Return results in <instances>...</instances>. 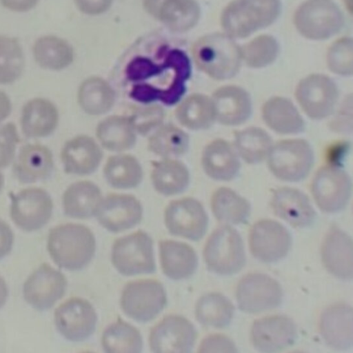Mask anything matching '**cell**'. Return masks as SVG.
<instances>
[{
	"label": "cell",
	"mask_w": 353,
	"mask_h": 353,
	"mask_svg": "<svg viewBox=\"0 0 353 353\" xmlns=\"http://www.w3.org/2000/svg\"><path fill=\"white\" fill-rule=\"evenodd\" d=\"M189 56L179 40L154 34L139 40L126 55L124 75L130 96L142 103H178L191 75Z\"/></svg>",
	"instance_id": "obj_1"
},
{
	"label": "cell",
	"mask_w": 353,
	"mask_h": 353,
	"mask_svg": "<svg viewBox=\"0 0 353 353\" xmlns=\"http://www.w3.org/2000/svg\"><path fill=\"white\" fill-rule=\"evenodd\" d=\"M47 249L59 267L77 271L85 268L93 259L97 241L94 233L86 225L68 223L50 230Z\"/></svg>",
	"instance_id": "obj_2"
},
{
	"label": "cell",
	"mask_w": 353,
	"mask_h": 353,
	"mask_svg": "<svg viewBox=\"0 0 353 353\" xmlns=\"http://www.w3.org/2000/svg\"><path fill=\"white\" fill-rule=\"evenodd\" d=\"M192 54L197 67L216 80L235 76L241 67V48L228 34L215 33L199 39Z\"/></svg>",
	"instance_id": "obj_3"
},
{
	"label": "cell",
	"mask_w": 353,
	"mask_h": 353,
	"mask_svg": "<svg viewBox=\"0 0 353 353\" xmlns=\"http://www.w3.org/2000/svg\"><path fill=\"white\" fill-rule=\"evenodd\" d=\"M279 12V0H234L224 9L221 24L230 37H246L270 25Z\"/></svg>",
	"instance_id": "obj_4"
},
{
	"label": "cell",
	"mask_w": 353,
	"mask_h": 353,
	"mask_svg": "<svg viewBox=\"0 0 353 353\" xmlns=\"http://www.w3.org/2000/svg\"><path fill=\"white\" fill-rule=\"evenodd\" d=\"M110 259L117 271L125 276L153 274L157 270L153 239L142 230L116 239Z\"/></svg>",
	"instance_id": "obj_5"
},
{
	"label": "cell",
	"mask_w": 353,
	"mask_h": 353,
	"mask_svg": "<svg viewBox=\"0 0 353 353\" xmlns=\"http://www.w3.org/2000/svg\"><path fill=\"white\" fill-rule=\"evenodd\" d=\"M167 303L164 285L154 279L129 281L123 286L119 300L124 314L138 323L154 320L164 310Z\"/></svg>",
	"instance_id": "obj_6"
},
{
	"label": "cell",
	"mask_w": 353,
	"mask_h": 353,
	"mask_svg": "<svg viewBox=\"0 0 353 353\" xmlns=\"http://www.w3.org/2000/svg\"><path fill=\"white\" fill-rule=\"evenodd\" d=\"M203 256L207 268L220 275H232L245 264V253L239 232L230 225L215 229L208 238Z\"/></svg>",
	"instance_id": "obj_7"
},
{
	"label": "cell",
	"mask_w": 353,
	"mask_h": 353,
	"mask_svg": "<svg viewBox=\"0 0 353 353\" xmlns=\"http://www.w3.org/2000/svg\"><path fill=\"white\" fill-rule=\"evenodd\" d=\"M267 160L270 172L277 179L298 182L310 174L314 165V155L305 140L287 139L273 144Z\"/></svg>",
	"instance_id": "obj_8"
},
{
	"label": "cell",
	"mask_w": 353,
	"mask_h": 353,
	"mask_svg": "<svg viewBox=\"0 0 353 353\" xmlns=\"http://www.w3.org/2000/svg\"><path fill=\"white\" fill-rule=\"evenodd\" d=\"M311 192L317 206L327 213L343 210L352 194V181L349 174L336 165L319 168L313 177Z\"/></svg>",
	"instance_id": "obj_9"
},
{
	"label": "cell",
	"mask_w": 353,
	"mask_h": 353,
	"mask_svg": "<svg viewBox=\"0 0 353 353\" xmlns=\"http://www.w3.org/2000/svg\"><path fill=\"white\" fill-rule=\"evenodd\" d=\"M299 32L312 39H324L335 34L343 26V17L331 0H308L294 15Z\"/></svg>",
	"instance_id": "obj_10"
},
{
	"label": "cell",
	"mask_w": 353,
	"mask_h": 353,
	"mask_svg": "<svg viewBox=\"0 0 353 353\" xmlns=\"http://www.w3.org/2000/svg\"><path fill=\"white\" fill-rule=\"evenodd\" d=\"M197 339L193 323L180 314L165 316L150 330L148 344L155 353H188Z\"/></svg>",
	"instance_id": "obj_11"
},
{
	"label": "cell",
	"mask_w": 353,
	"mask_h": 353,
	"mask_svg": "<svg viewBox=\"0 0 353 353\" xmlns=\"http://www.w3.org/2000/svg\"><path fill=\"white\" fill-rule=\"evenodd\" d=\"M163 219L171 235L192 241L201 240L208 226V216L204 207L192 197L170 201L165 208Z\"/></svg>",
	"instance_id": "obj_12"
},
{
	"label": "cell",
	"mask_w": 353,
	"mask_h": 353,
	"mask_svg": "<svg viewBox=\"0 0 353 353\" xmlns=\"http://www.w3.org/2000/svg\"><path fill=\"white\" fill-rule=\"evenodd\" d=\"M54 320L57 330L65 339L72 342H82L94 334L97 314L89 301L74 296L57 307Z\"/></svg>",
	"instance_id": "obj_13"
},
{
	"label": "cell",
	"mask_w": 353,
	"mask_h": 353,
	"mask_svg": "<svg viewBox=\"0 0 353 353\" xmlns=\"http://www.w3.org/2000/svg\"><path fill=\"white\" fill-rule=\"evenodd\" d=\"M236 299L241 310L256 314L279 306L283 299V290L280 284L271 276L251 273L238 283Z\"/></svg>",
	"instance_id": "obj_14"
},
{
	"label": "cell",
	"mask_w": 353,
	"mask_h": 353,
	"mask_svg": "<svg viewBox=\"0 0 353 353\" xmlns=\"http://www.w3.org/2000/svg\"><path fill=\"white\" fill-rule=\"evenodd\" d=\"M335 82L321 74L309 75L298 83L295 96L305 114L319 120L329 117L334 110L339 99Z\"/></svg>",
	"instance_id": "obj_15"
},
{
	"label": "cell",
	"mask_w": 353,
	"mask_h": 353,
	"mask_svg": "<svg viewBox=\"0 0 353 353\" xmlns=\"http://www.w3.org/2000/svg\"><path fill=\"white\" fill-rule=\"evenodd\" d=\"M52 210V200L43 189L27 188L11 196V219L24 231H35L43 227L50 219Z\"/></svg>",
	"instance_id": "obj_16"
},
{
	"label": "cell",
	"mask_w": 353,
	"mask_h": 353,
	"mask_svg": "<svg viewBox=\"0 0 353 353\" xmlns=\"http://www.w3.org/2000/svg\"><path fill=\"white\" fill-rule=\"evenodd\" d=\"M292 245L288 230L272 219L256 222L249 233L250 250L254 258L263 263L277 262L286 256Z\"/></svg>",
	"instance_id": "obj_17"
},
{
	"label": "cell",
	"mask_w": 353,
	"mask_h": 353,
	"mask_svg": "<svg viewBox=\"0 0 353 353\" xmlns=\"http://www.w3.org/2000/svg\"><path fill=\"white\" fill-rule=\"evenodd\" d=\"M143 212V206L134 196L113 193L102 197L94 216L108 232L119 233L139 225Z\"/></svg>",
	"instance_id": "obj_18"
},
{
	"label": "cell",
	"mask_w": 353,
	"mask_h": 353,
	"mask_svg": "<svg viewBox=\"0 0 353 353\" xmlns=\"http://www.w3.org/2000/svg\"><path fill=\"white\" fill-rule=\"evenodd\" d=\"M67 285V279L61 271L43 263L25 281L23 297L34 309L46 310L64 296Z\"/></svg>",
	"instance_id": "obj_19"
},
{
	"label": "cell",
	"mask_w": 353,
	"mask_h": 353,
	"mask_svg": "<svg viewBox=\"0 0 353 353\" xmlns=\"http://www.w3.org/2000/svg\"><path fill=\"white\" fill-rule=\"evenodd\" d=\"M297 337L293 321L284 315L266 316L255 321L250 330V341L259 352H276L291 346Z\"/></svg>",
	"instance_id": "obj_20"
},
{
	"label": "cell",
	"mask_w": 353,
	"mask_h": 353,
	"mask_svg": "<svg viewBox=\"0 0 353 353\" xmlns=\"http://www.w3.org/2000/svg\"><path fill=\"white\" fill-rule=\"evenodd\" d=\"M270 205L277 216L294 228L310 226L316 219V212L307 195L295 188L283 187L275 190Z\"/></svg>",
	"instance_id": "obj_21"
},
{
	"label": "cell",
	"mask_w": 353,
	"mask_h": 353,
	"mask_svg": "<svg viewBox=\"0 0 353 353\" xmlns=\"http://www.w3.org/2000/svg\"><path fill=\"white\" fill-rule=\"evenodd\" d=\"M353 311L350 305L337 303L327 307L321 314L320 333L325 342L335 350L350 348L353 343Z\"/></svg>",
	"instance_id": "obj_22"
},
{
	"label": "cell",
	"mask_w": 353,
	"mask_h": 353,
	"mask_svg": "<svg viewBox=\"0 0 353 353\" xmlns=\"http://www.w3.org/2000/svg\"><path fill=\"white\" fill-rule=\"evenodd\" d=\"M102 158L101 148L87 135H79L68 140L61 153L65 172L79 176L93 173L99 166Z\"/></svg>",
	"instance_id": "obj_23"
},
{
	"label": "cell",
	"mask_w": 353,
	"mask_h": 353,
	"mask_svg": "<svg viewBox=\"0 0 353 353\" xmlns=\"http://www.w3.org/2000/svg\"><path fill=\"white\" fill-rule=\"evenodd\" d=\"M215 119L219 123L235 126L245 122L252 113V101L248 92L236 85L216 89L211 97Z\"/></svg>",
	"instance_id": "obj_24"
},
{
	"label": "cell",
	"mask_w": 353,
	"mask_h": 353,
	"mask_svg": "<svg viewBox=\"0 0 353 353\" xmlns=\"http://www.w3.org/2000/svg\"><path fill=\"white\" fill-rule=\"evenodd\" d=\"M160 265L163 274L171 280L189 279L198 267V256L189 244L172 239L159 241Z\"/></svg>",
	"instance_id": "obj_25"
},
{
	"label": "cell",
	"mask_w": 353,
	"mask_h": 353,
	"mask_svg": "<svg viewBox=\"0 0 353 353\" xmlns=\"http://www.w3.org/2000/svg\"><path fill=\"white\" fill-rule=\"evenodd\" d=\"M352 240L345 232L332 228L327 234L321 247L322 261L333 276L343 280L353 276Z\"/></svg>",
	"instance_id": "obj_26"
},
{
	"label": "cell",
	"mask_w": 353,
	"mask_h": 353,
	"mask_svg": "<svg viewBox=\"0 0 353 353\" xmlns=\"http://www.w3.org/2000/svg\"><path fill=\"white\" fill-rule=\"evenodd\" d=\"M147 11L175 31H185L197 23L200 10L194 0H143Z\"/></svg>",
	"instance_id": "obj_27"
},
{
	"label": "cell",
	"mask_w": 353,
	"mask_h": 353,
	"mask_svg": "<svg viewBox=\"0 0 353 353\" xmlns=\"http://www.w3.org/2000/svg\"><path fill=\"white\" fill-rule=\"evenodd\" d=\"M201 165L209 177L220 181L234 179L241 168L239 155L234 148L221 139L211 141L204 148Z\"/></svg>",
	"instance_id": "obj_28"
},
{
	"label": "cell",
	"mask_w": 353,
	"mask_h": 353,
	"mask_svg": "<svg viewBox=\"0 0 353 353\" xmlns=\"http://www.w3.org/2000/svg\"><path fill=\"white\" fill-rule=\"evenodd\" d=\"M54 168L51 151L40 144H26L18 154L14 173L23 183H31L48 179Z\"/></svg>",
	"instance_id": "obj_29"
},
{
	"label": "cell",
	"mask_w": 353,
	"mask_h": 353,
	"mask_svg": "<svg viewBox=\"0 0 353 353\" xmlns=\"http://www.w3.org/2000/svg\"><path fill=\"white\" fill-rule=\"evenodd\" d=\"M59 122L56 106L43 98H34L23 108L21 125L23 134L30 138L45 137L51 134Z\"/></svg>",
	"instance_id": "obj_30"
},
{
	"label": "cell",
	"mask_w": 353,
	"mask_h": 353,
	"mask_svg": "<svg viewBox=\"0 0 353 353\" xmlns=\"http://www.w3.org/2000/svg\"><path fill=\"white\" fill-rule=\"evenodd\" d=\"M262 117L265 124L278 134H299L305 129V121L296 106L283 97L267 100L262 107Z\"/></svg>",
	"instance_id": "obj_31"
},
{
	"label": "cell",
	"mask_w": 353,
	"mask_h": 353,
	"mask_svg": "<svg viewBox=\"0 0 353 353\" xmlns=\"http://www.w3.org/2000/svg\"><path fill=\"white\" fill-rule=\"evenodd\" d=\"M102 197L101 190L93 182H75L69 185L63 194V212L70 218L90 219L94 216Z\"/></svg>",
	"instance_id": "obj_32"
},
{
	"label": "cell",
	"mask_w": 353,
	"mask_h": 353,
	"mask_svg": "<svg viewBox=\"0 0 353 353\" xmlns=\"http://www.w3.org/2000/svg\"><path fill=\"white\" fill-rule=\"evenodd\" d=\"M96 135L105 149L121 152L134 147L137 133L126 116L112 115L102 120L96 128Z\"/></svg>",
	"instance_id": "obj_33"
},
{
	"label": "cell",
	"mask_w": 353,
	"mask_h": 353,
	"mask_svg": "<svg viewBox=\"0 0 353 353\" xmlns=\"http://www.w3.org/2000/svg\"><path fill=\"white\" fill-rule=\"evenodd\" d=\"M175 117L181 125L192 130L208 129L216 121L211 98L199 93L181 101L175 110Z\"/></svg>",
	"instance_id": "obj_34"
},
{
	"label": "cell",
	"mask_w": 353,
	"mask_h": 353,
	"mask_svg": "<svg viewBox=\"0 0 353 353\" xmlns=\"http://www.w3.org/2000/svg\"><path fill=\"white\" fill-rule=\"evenodd\" d=\"M151 180L157 192L169 196L180 194L187 188L190 174L182 162L174 159H163L153 164Z\"/></svg>",
	"instance_id": "obj_35"
},
{
	"label": "cell",
	"mask_w": 353,
	"mask_h": 353,
	"mask_svg": "<svg viewBox=\"0 0 353 353\" xmlns=\"http://www.w3.org/2000/svg\"><path fill=\"white\" fill-rule=\"evenodd\" d=\"M101 344L107 353H139L143 350V341L136 327L118 316L103 330Z\"/></svg>",
	"instance_id": "obj_36"
},
{
	"label": "cell",
	"mask_w": 353,
	"mask_h": 353,
	"mask_svg": "<svg viewBox=\"0 0 353 353\" xmlns=\"http://www.w3.org/2000/svg\"><path fill=\"white\" fill-rule=\"evenodd\" d=\"M81 108L90 115H101L109 112L115 102V92L104 79L91 77L84 80L77 92Z\"/></svg>",
	"instance_id": "obj_37"
},
{
	"label": "cell",
	"mask_w": 353,
	"mask_h": 353,
	"mask_svg": "<svg viewBox=\"0 0 353 353\" xmlns=\"http://www.w3.org/2000/svg\"><path fill=\"white\" fill-rule=\"evenodd\" d=\"M210 205L214 217L223 223H245L251 212L250 204L247 199L225 187L219 188L214 192Z\"/></svg>",
	"instance_id": "obj_38"
},
{
	"label": "cell",
	"mask_w": 353,
	"mask_h": 353,
	"mask_svg": "<svg viewBox=\"0 0 353 353\" xmlns=\"http://www.w3.org/2000/svg\"><path fill=\"white\" fill-rule=\"evenodd\" d=\"M234 314L233 304L227 297L218 292L202 295L195 304V318L205 327H225L230 323Z\"/></svg>",
	"instance_id": "obj_39"
},
{
	"label": "cell",
	"mask_w": 353,
	"mask_h": 353,
	"mask_svg": "<svg viewBox=\"0 0 353 353\" xmlns=\"http://www.w3.org/2000/svg\"><path fill=\"white\" fill-rule=\"evenodd\" d=\"M107 183L117 189H130L138 186L143 179V170L138 160L127 154L110 157L103 169Z\"/></svg>",
	"instance_id": "obj_40"
},
{
	"label": "cell",
	"mask_w": 353,
	"mask_h": 353,
	"mask_svg": "<svg viewBox=\"0 0 353 353\" xmlns=\"http://www.w3.org/2000/svg\"><path fill=\"white\" fill-rule=\"evenodd\" d=\"M33 56L42 68L59 70L68 67L73 61V50L65 40L52 35L39 38L33 46Z\"/></svg>",
	"instance_id": "obj_41"
},
{
	"label": "cell",
	"mask_w": 353,
	"mask_h": 353,
	"mask_svg": "<svg viewBox=\"0 0 353 353\" xmlns=\"http://www.w3.org/2000/svg\"><path fill=\"white\" fill-rule=\"evenodd\" d=\"M234 148L241 158L249 164L267 159L273 145L269 134L258 127H250L234 132Z\"/></svg>",
	"instance_id": "obj_42"
},
{
	"label": "cell",
	"mask_w": 353,
	"mask_h": 353,
	"mask_svg": "<svg viewBox=\"0 0 353 353\" xmlns=\"http://www.w3.org/2000/svg\"><path fill=\"white\" fill-rule=\"evenodd\" d=\"M188 134L173 125H161L148 139V149L163 159H174L185 154L189 147Z\"/></svg>",
	"instance_id": "obj_43"
},
{
	"label": "cell",
	"mask_w": 353,
	"mask_h": 353,
	"mask_svg": "<svg viewBox=\"0 0 353 353\" xmlns=\"http://www.w3.org/2000/svg\"><path fill=\"white\" fill-rule=\"evenodd\" d=\"M24 63L23 50L17 40L0 35V83L15 81L21 75Z\"/></svg>",
	"instance_id": "obj_44"
},
{
	"label": "cell",
	"mask_w": 353,
	"mask_h": 353,
	"mask_svg": "<svg viewBox=\"0 0 353 353\" xmlns=\"http://www.w3.org/2000/svg\"><path fill=\"white\" fill-rule=\"evenodd\" d=\"M241 50L242 59L248 65L259 68L267 66L274 61L279 47L273 37L263 35L248 43Z\"/></svg>",
	"instance_id": "obj_45"
},
{
	"label": "cell",
	"mask_w": 353,
	"mask_h": 353,
	"mask_svg": "<svg viewBox=\"0 0 353 353\" xmlns=\"http://www.w3.org/2000/svg\"><path fill=\"white\" fill-rule=\"evenodd\" d=\"M327 65L333 72L343 76L352 74V42L350 38H343L336 41L330 47L327 57Z\"/></svg>",
	"instance_id": "obj_46"
},
{
	"label": "cell",
	"mask_w": 353,
	"mask_h": 353,
	"mask_svg": "<svg viewBox=\"0 0 353 353\" xmlns=\"http://www.w3.org/2000/svg\"><path fill=\"white\" fill-rule=\"evenodd\" d=\"M128 118L136 133L145 135L162 125L164 111L157 105L142 106L134 109Z\"/></svg>",
	"instance_id": "obj_47"
},
{
	"label": "cell",
	"mask_w": 353,
	"mask_h": 353,
	"mask_svg": "<svg viewBox=\"0 0 353 353\" xmlns=\"http://www.w3.org/2000/svg\"><path fill=\"white\" fill-rule=\"evenodd\" d=\"M19 137L12 123L0 127V168H5L13 161Z\"/></svg>",
	"instance_id": "obj_48"
},
{
	"label": "cell",
	"mask_w": 353,
	"mask_h": 353,
	"mask_svg": "<svg viewBox=\"0 0 353 353\" xmlns=\"http://www.w3.org/2000/svg\"><path fill=\"white\" fill-rule=\"evenodd\" d=\"M199 352H236L231 339L221 334H210L205 337L199 346Z\"/></svg>",
	"instance_id": "obj_49"
},
{
	"label": "cell",
	"mask_w": 353,
	"mask_h": 353,
	"mask_svg": "<svg viewBox=\"0 0 353 353\" xmlns=\"http://www.w3.org/2000/svg\"><path fill=\"white\" fill-rule=\"evenodd\" d=\"M79 9L84 13L97 14L105 11L112 0H74Z\"/></svg>",
	"instance_id": "obj_50"
},
{
	"label": "cell",
	"mask_w": 353,
	"mask_h": 353,
	"mask_svg": "<svg viewBox=\"0 0 353 353\" xmlns=\"http://www.w3.org/2000/svg\"><path fill=\"white\" fill-rule=\"evenodd\" d=\"M14 241L13 232L9 225L0 219V259L11 250Z\"/></svg>",
	"instance_id": "obj_51"
},
{
	"label": "cell",
	"mask_w": 353,
	"mask_h": 353,
	"mask_svg": "<svg viewBox=\"0 0 353 353\" xmlns=\"http://www.w3.org/2000/svg\"><path fill=\"white\" fill-rule=\"evenodd\" d=\"M39 0H0L7 9L14 12H26L33 8Z\"/></svg>",
	"instance_id": "obj_52"
},
{
	"label": "cell",
	"mask_w": 353,
	"mask_h": 353,
	"mask_svg": "<svg viewBox=\"0 0 353 353\" xmlns=\"http://www.w3.org/2000/svg\"><path fill=\"white\" fill-rule=\"evenodd\" d=\"M12 105L9 97L0 90V123L10 114Z\"/></svg>",
	"instance_id": "obj_53"
},
{
	"label": "cell",
	"mask_w": 353,
	"mask_h": 353,
	"mask_svg": "<svg viewBox=\"0 0 353 353\" xmlns=\"http://www.w3.org/2000/svg\"><path fill=\"white\" fill-rule=\"evenodd\" d=\"M8 294V290L6 281L0 276V308L5 304Z\"/></svg>",
	"instance_id": "obj_54"
},
{
	"label": "cell",
	"mask_w": 353,
	"mask_h": 353,
	"mask_svg": "<svg viewBox=\"0 0 353 353\" xmlns=\"http://www.w3.org/2000/svg\"><path fill=\"white\" fill-rule=\"evenodd\" d=\"M3 182H4L3 176L1 174V172H0V192H1V189H2V188H3Z\"/></svg>",
	"instance_id": "obj_55"
}]
</instances>
